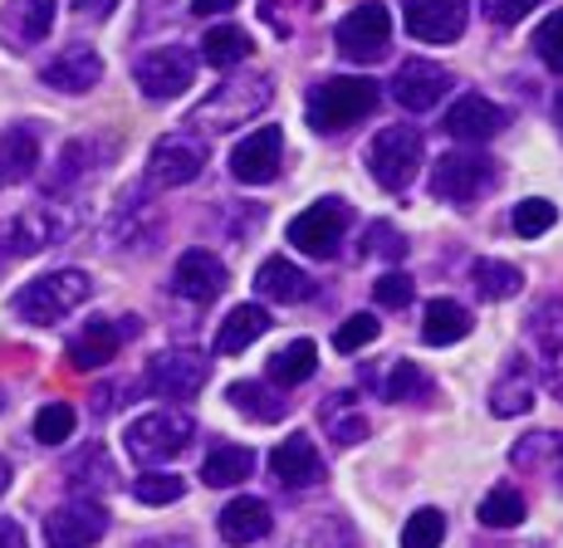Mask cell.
Returning <instances> with one entry per match:
<instances>
[{
	"instance_id": "6da1fadb",
	"label": "cell",
	"mask_w": 563,
	"mask_h": 548,
	"mask_svg": "<svg viewBox=\"0 0 563 548\" xmlns=\"http://www.w3.org/2000/svg\"><path fill=\"white\" fill-rule=\"evenodd\" d=\"M79 225H84V206L59 201V197H45L40 206L0 221V260H25V255H40V250H49V245L69 241Z\"/></svg>"
},
{
	"instance_id": "7a4b0ae2",
	"label": "cell",
	"mask_w": 563,
	"mask_h": 548,
	"mask_svg": "<svg viewBox=\"0 0 563 548\" xmlns=\"http://www.w3.org/2000/svg\"><path fill=\"white\" fill-rule=\"evenodd\" d=\"M89 294H93V279L84 270H49V275L30 279V284L10 299V309H15V318H25V324L49 328V324H59V318H69L79 304H89Z\"/></svg>"
},
{
	"instance_id": "3957f363",
	"label": "cell",
	"mask_w": 563,
	"mask_h": 548,
	"mask_svg": "<svg viewBox=\"0 0 563 548\" xmlns=\"http://www.w3.org/2000/svg\"><path fill=\"white\" fill-rule=\"evenodd\" d=\"M377 109V83L373 79H323L309 93V123L313 133H349Z\"/></svg>"
},
{
	"instance_id": "277c9868",
	"label": "cell",
	"mask_w": 563,
	"mask_h": 548,
	"mask_svg": "<svg viewBox=\"0 0 563 548\" xmlns=\"http://www.w3.org/2000/svg\"><path fill=\"white\" fill-rule=\"evenodd\" d=\"M421 163H427V143H421V133L411 123L383 127V133L373 137V147H367V171H373V181L387 191L411 187Z\"/></svg>"
},
{
	"instance_id": "5b68a950",
	"label": "cell",
	"mask_w": 563,
	"mask_h": 548,
	"mask_svg": "<svg viewBox=\"0 0 563 548\" xmlns=\"http://www.w3.org/2000/svg\"><path fill=\"white\" fill-rule=\"evenodd\" d=\"M191 436H197V422H191L187 412H172V406H162V412H143L133 426H128V456L143 460V466H162V460L181 456V450L191 446Z\"/></svg>"
},
{
	"instance_id": "8992f818",
	"label": "cell",
	"mask_w": 563,
	"mask_h": 548,
	"mask_svg": "<svg viewBox=\"0 0 563 548\" xmlns=\"http://www.w3.org/2000/svg\"><path fill=\"white\" fill-rule=\"evenodd\" d=\"M353 225V206L339 197H323L313 201L309 211H299L295 221H289V245H295L299 255H313V260H333L343 245V235H349Z\"/></svg>"
},
{
	"instance_id": "52a82bcc",
	"label": "cell",
	"mask_w": 563,
	"mask_h": 548,
	"mask_svg": "<svg viewBox=\"0 0 563 548\" xmlns=\"http://www.w3.org/2000/svg\"><path fill=\"white\" fill-rule=\"evenodd\" d=\"M500 181V167L481 153H446L431 167V197L451 201V206H475L485 191Z\"/></svg>"
},
{
	"instance_id": "ba28073f",
	"label": "cell",
	"mask_w": 563,
	"mask_h": 548,
	"mask_svg": "<svg viewBox=\"0 0 563 548\" xmlns=\"http://www.w3.org/2000/svg\"><path fill=\"white\" fill-rule=\"evenodd\" d=\"M269 99H275V83H269L265 74H245V79L221 83V89H216L211 99L191 113V123H197V127H221V133H225V127L251 123V118L265 109Z\"/></svg>"
},
{
	"instance_id": "9c48e42d",
	"label": "cell",
	"mask_w": 563,
	"mask_h": 548,
	"mask_svg": "<svg viewBox=\"0 0 563 548\" xmlns=\"http://www.w3.org/2000/svg\"><path fill=\"white\" fill-rule=\"evenodd\" d=\"M333 45H339V55L353 59V64L383 59L387 45H393V15H387L383 0H363L358 10H349V15L339 20V30H333Z\"/></svg>"
},
{
	"instance_id": "30bf717a",
	"label": "cell",
	"mask_w": 563,
	"mask_h": 548,
	"mask_svg": "<svg viewBox=\"0 0 563 548\" xmlns=\"http://www.w3.org/2000/svg\"><path fill=\"white\" fill-rule=\"evenodd\" d=\"M133 79H137V89H143V99H153V103L181 99V93L197 83V55L181 45H162L133 64Z\"/></svg>"
},
{
	"instance_id": "8fae6325",
	"label": "cell",
	"mask_w": 563,
	"mask_h": 548,
	"mask_svg": "<svg viewBox=\"0 0 563 548\" xmlns=\"http://www.w3.org/2000/svg\"><path fill=\"white\" fill-rule=\"evenodd\" d=\"M206 157L211 153H206V137L197 127L167 133V137H157L153 157H147V181H153V187H187V181L201 177Z\"/></svg>"
},
{
	"instance_id": "7c38bea8",
	"label": "cell",
	"mask_w": 563,
	"mask_h": 548,
	"mask_svg": "<svg viewBox=\"0 0 563 548\" xmlns=\"http://www.w3.org/2000/svg\"><path fill=\"white\" fill-rule=\"evenodd\" d=\"M206 378H211V362H206L197 348H172L147 362L143 387L153 396H167V402H187V396H197L206 387Z\"/></svg>"
},
{
	"instance_id": "4fadbf2b",
	"label": "cell",
	"mask_w": 563,
	"mask_h": 548,
	"mask_svg": "<svg viewBox=\"0 0 563 548\" xmlns=\"http://www.w3.org/2000/svg\"><path fill=\"white\" fill-rule=\"evenodd\" d=\"M108 534V510L99 500L74 494L69 504H59L54 514H45V544L49 548H93Z\"/></svg>"
},
{
	"instance_id": "5bb4252c",
	"label": "cell",
	"mask_w": 563,
	"mask_h": 548,
	"mask_svg": "<svg viewBox=\"0 0 563 548\" xmlns=\"http://www.w3.org/2000/svg\"><path fill=\"white\" fill-rule=\"evenodd\" d=\"M451 89H456V74L437 59H407L393 79V99L402 103L407 113H431Z\"/></svg>"
},
{
	"instance_id": "9a60e30c",
	"label": "cell",
	"mask_w": 563,
	"mask_h": 548,
	"mask_svg": "<svg viewBox=\"0 0 563 548\" xmlns=\"http://www.w3.org/2000/svg\"><path fill=\"white\" fill-rule=\"evenodd\" d=\"M279 163H285V133L275 123L255 127L251 137H241L231 153V177L245 181V187H265V181L279 177Z\"/></svg>"
},
{
	"instance_id": "2e32d148",
	"label": "cell",
	"mask_w": 563,
	"mask_h": 548,
	"mask_svg": "<svg viewBox=\"0 0 563 548\" xmlns=\"http://www.w3.org/2000/svg\"><path fill=\"white\" fill-rule=\"evenodd\" d=\"M269 480H275L279 490H313V485H323V456H319V446H313L309 436H289V440H279L275 450H269Z\"/></svg>"
},
{
	"instance_id": "e0dca14e",
	"label": "cell",
	"mask_w": 563,
	"mask_h": 548,
	"mask_svg": "<svg viewBox=\"0 0 563 548\" xmlns=\"http://www.w3.org/2000/svg\"><path fill=\"white\" fill-rule=\"evenodd\" d=\"M54 15H59L54 0H5L0 5V45L25 55L54 30Z\"/></svg>"
},
{
	"instance_id": "ac0fdd59",
	"label": "cell",
	"mask_w": 563,
	"mask_h": 548,
	"mask_svg": "<svg viewBox=\"0 0 563 548\" xmlns=\"http://www.w3.org/2000/svg\"><path fill=\"white\" fill-rule=\"evenodd\" d=\"M465 25H471L465 0H407V30L421 45H451L465 35Z\"/></svg>"
},
{
	"instance_id": "d6986e66",
	"label": "cell",
	"mask_w": 563,
	"mask_h": 548,
	"mask_svg": "<svg viewBox=\"0 0 563 548\" xmlns=\"http://www.w3.org/2000/svg\"><path fill=\"white\" fill-rule=\"evenodd\" d=\"M108 157H113V143H103V137H74V143H64L59 163H54L45 181V197H59V191H74L79 181L99 177L108 167Z\"/></svg>"
},
{
	"instance_id": "ffe728a7",
	"label": "cell",
	"mask_w": 563,
	"mask_h": 548,
	"mask_svg": "<svg viewBox=\"0 0 563 548\" xmlns=\"http://www.w3.org/2000/svg\"><path fill=\"white\" fill-rule=\"evenodd\" d=\"M225 284H231V275H225V265L216 260L211 250H181L177 270H172V294L191 299V304H211V299H221Z\"/></svg>"
},
{
	"instance_id": "44dd1931",
	"label": "cell",
	"mask_w": 563,
	"mask_h": 548,
	"mask_svg": "<svg viewBox=\"0 0 563 548\" xmlns=\"http://www.w3.org/2000/svg\"><path fill=\"white\" fill-rule=\"evenodd\" d=\"M128 333H133V324H113V318H89V324H84V328L69 338L64 358H69V368L93 372V368H103V362H113V358H118V348H123Z\"/></svg>"
},
{
	"instance_id": "7402d4cb",
	"label": "cell",
	"mask_w": 563,
	"mask_h": 548,
	"mask_svg": "<svg viewBox=\"0 0 563 548\" xmlns=\"http://www.w3.org/2000/svg\"><path fill=\"white\" fill-rule=\"evenodd\" d=\"M505 123H510L505 109L490 103L485 93H461L446 113V133L456 137V143H490V137L505 133Z\"/></svg>"
},
{
	"instance_id": "603a6c76",
	"label": "cell",
	"mask_w": 563,
	"mask_h": 548,
	"mask_svg": "<svg viewBox=\"0 0 563 548\" xmlns=\"http://www.w3.org/2000/svg\"><path fill=\"white\" fill-rule=\"evenodd\" d=\"M40 79H45L54 93H89V89H99L103 83V59H99V49L93 45H69L64 55H54L45 64Z\"/></svg>"
},
{
	"instance_id": "cb8c5ba5",
	"label": "cell",
	"mask_w": 563,
	"mask_h": 548,
	"mask_svg": "<svg viewBox=\"0 0 563 548\" xmlns=\"http://www.w3.org/2000/svg\"><path fill=\"white\" fill-rule=\"evenodd\" d=\"M269 529H275V519H269V504L255 500V494H241V500H231L221 514H216V534H221V544H231V548L260 544Z\"/></svg>"
},
{
	"instance_id": "d4e9b609",
	"label": "cell",
	"mask_w": 563,
	"mask_h": 548,
	"mask_svg": "<svg viewBox=\"0 0 563 548\" xmlns=\"http://www.w3.org/2000/svg\"><path fill=\"white\" fill-rule=\"evenodd\" d=\"M534 392H539L534 362H529V358H510V362H505V372L490 387V412L495 416H525L529 406H534Z\"/></svg>"
},
{
	"instance_id": "484cf974",
	"label": "cell",
	"mask_w": 563,
	"mask_h": 548,
	"mask_svg": "<svg viewBox=\"0 0 563 548\" xmlns=\"http://www.w3.org/2000/svg\"><path fill=\"white\" fill-rule=\"evenodd\" d=\"M255 289H260V299H275V304H299V299H313V279L299 270L295 260H285V255H269V260L260 265Z\"/></svg>"
},
{
	"instance_id": "4316f807",
	"label": "cell",
	"mask_w": 563,
	"mask_h": 548,
	"mask_svg": "<svg viewBox=\"0 0 563 548\" xmlns=\"http://www.w3.org/2000/svg\"><path fill=\"white\" fill-rule=\"evenodd\" d=\"M64 476H69V490L84 494V500H99V494H108L118 485V470H113V460H108V450L99 446V440L84 446L79 456L64 466Z\"/></svg>"
},
{
	"instance_id": "83f0119b",
	"label": "cell",
	"mask_w": 563,
	"mask_h": 548,
	"mask_svg": "<svg viewBox=\"0 0 563 548\" xmlns=\"http://www.w3.org/2000/svg\"><path fill=\"white\" fill-rule=\"evenodd\" d=\"M260 333H269V314L260 304H235L231 314L221 318V333H216V358H235L245 353Z\"/></svg>"
},
{
	"instance_id": "f1b7e54d",
	"label": "cell",
	"mask_w": 563,
	"mask_h": 548,
	"mask_svg": "<svg viewBox=\"0 0 563 548\" xmlns=\"http://www.w3.org/2000/svg\"><path fill=\"white\" fill-rule=\"evenodd\" d=\"M40 167V137L35 127H10L5 137H0V191L15 187V181L35 177Z\"/></svg>"
},
{
	"instance_id": "f546056e",
	"label": "cell",
	"mask_w": 563,
	"mask_h": 548,
	"mask_svg": "<svg viewBox=\"0 0 563 548\" xmlns=\"http://www.w3.org/2000/svg\"><path fill=\"white\" fill-rule=\"evenodd\" d=\"M255 476V450L251 446H231V440H221V446H211V456H206L201 466V480L211 490H231L241 485V480Z\"/></svg>"
},
{
	"instance_id": "4dcf8cb0",
	"label": "cell",
	"mask_w": 563,
	"mask_h": 548,
	"mask_svg": "<svg viewBox=\"0 0 563 548\" xmlns=\"http://www.w3.org/2000/svg\"><path fill=\"white\" fill-rule=\"evenodd\" d=\"M319 422H323V432H329L333 446H358L367 436V416L358 412V396L353 392H333L329 402L319 406Z\"/></svg>"
},
{
	"instance_id": "1f68e13d",
	"label": "cell",
	"mask_w": 563,
	"mask_h": 548,
	"mask_svg": "<svg viewBox=\"0 0 563 548\" xmlns=\"http://www.w3.org/2000/svg\"><path fill=\"white\" fill-rule=\"evenodd\" d=\"M251 55H255V45L241 25H216L201 35V59L211 69H235V64H245Z\"/></svg>"
},
{
	"instance_id": "d6a6232c",
	"label": "cell",
	"mask_w": 563,
	"mask_h": 548,
	"mask_svg": "<svg viewBox=\"0 0 563 548\" xmlns=\"http://www.w3.org/2000/svg\"><path fill=\"white\" fill-rule=\"evenodd\" d=\"M471 284H475V294L481 299H490V304H500V299H515L519 289H525V275H519V265L510 260H475L471 265Z\"/></svg>"
},
{
	"instance_id": "836d02e7",
	"label": "cell",
	"mask_w": 563,
	"mask_h": 548,
	"mask_svg": "<svg viewBox=\"0 0 563 548\" xmlns=\"http://www.w3.org/2000/svg\"><path fill=\"white\" fill-rule=\"evenodd\" d=\"M471 333V314L456 304V299H431L427 304V318H421V338L431 343V348H446V343H456Z\"/></svg>"
},
{
	"instance_id": "e575fe53",
	"label": "cell",
	"mask_w": 563,
	"mask_h": 548,
	"mask_svg": "<svg viewBox=\"0 0 563 548\" xmlns=\"http://www.w3.org/2000/svg\"><path fill=\"white\" fill-rule=\"evenodd\" d=\"M313 368H319V348H313L309 338H295L285 343V348L269 358V382L275 387H299L313 378Z\"/></svg>"
},
{
	"instance_id": "d590c367",
	"label": "cell",
	"mask_w": 563,
	"mask_h": 548,
	"mask_svg": "<svg viewBox=\"0 0 563 548\" xmlns=\"http://www.w3.org/2000/svg\"><path fill=\"white\" fill-rule=\"evenodd\" d=\"M231 406L241 416H251V422H279V416L289 412L285 406V396H275L269 387H260V382H231Z\"/></svg>"
},
{
	"instance_id": "8d00e7d4",
	"label": "cell",
	"mask_w": 563,
	"mask_h": 548,
	"mask_svg": "<svg viewBox=\"0 0 563 548\" xmlns=\"http://www.w3.org/2000/svg\"><path fill=\"white\" fill-rule=\"evenodd\" d=\"M525 514H529V504H525V494H519L515 485H495L481 500V524L485 529H519Z\"/></svg>"
},
{
	"instance_id": "74e56055",
	"label": "cell",
	"mask_w": 563,
	"mask_h": 548,
	"mask_svg": "<svg viewBox=\"0 0 563 548\" xmlns=\"http://www.w3.org/2000/svg\"><path fill=\"white\" fill-rule=\"evenodd\" d=\"M515 466H534V470H559L563 476V432H539L525 436L515 446Z\"/></svg>"
},
{
	"instance_id": "f35d334b",
	"label": "cell",
	"mask_w": 563,
	"mask_h": 548,
	"mask_svg": "<svg viewBox=\"0 0 563 548\" xmlns=\"http://www.w3.org/2000/svg\"><path fill=\"white\" fill-rule=\"evenodd\" d=\"M515 235L519 241H539L544 231H554V221H559V206L554 201H544V197H529V201H519L515 206Z\"/></svg>"
},
{
	"instance_id": "ab89813d",
	"label": "cell",
	"mask_w": 563,
	"mask_h": 548,
	"mask_svg": "<svg viewBox=\"0 0 563 548\" xmlns=\"http://www.w3.org/2000/svg\"><path fill=\"white\" fill-rule=\"evenodd\" d=\"M441 539H446V514L431 504L402 524V548H441Z\"/></svg>"
},
{
	"instance_id": "60d3db41",
	"label": "cell",
	"mask_w": 563,
	"mask_h": 548,
	"mask_svg": "<svg viewBox=\"0 0 563 548\" xmlns=\"http://www.w3.org/2000/svg\"><path fill=\"white\" fill-rule=\"evenodd\" d=\"M74 406L69 402H49V406H40V416H35V440L40 446H64V440L74 436Z\"/></svg>"
},
{
	"instance_id": "b9f144b4",
	"label": "cell",
	"mask_w": 563,
	"mask_h": 548,
	"mask_svg": "<svg viewBox=\"0 0 563 548\" xmlns=\"http://www.w3.org/2000/svg\"><path fill=\"white\" fill-rule=\"evenodd\" d=\"M289 548H353V529L343 519H313L289 539Z\"/></svg>"
},
{
	"instance_id": "7bdbcfd3",
	"label": "cell",
	"mask_w": 563,
	"mask_h": 548,
	"mask_svg": "<svg viewBox=\"0 0 563 548\" xmlns=\"http://www.w3.org/2000/svg\"><path fill=\"white\" fill-rule=\"evenodd\" d=\"M187 494V485H181V476H167V470H143V476L133 480V500L143 504H172Z\"/></svg>"
},
{
	"instance_id": "ee69618b",
	"label": "cell",
	"mask_w": 563,
	"mask_h": 548,
	"mask_svg": "<svg viewBox=\"0 0 563 548\" xmlns=\"http://www.w3.org/2000/svg\"><path fill=\"white\" fill-rule=\"evenodd\" d=\"M377 318L373 314H353V318H343L339 328H333V348L339 353H358V348H367V343L377 338Z\"/></svg>"
},
{
	"instance_id": "f6af8a7d",
	"label": "cell",
	"mask_w": 563,
	"mask_h": 548,
	"mask_svg": "<svg viewBox=\"0 0 563 548\" xmlns=\"http://www.w3.org/2000/svg\"><path fill=\"white\" fill-rule=\"evenodd\" d=\"M427 387L417 362H393V372L383 378V402H411V396Z\"/></svg>"
},
{
	"instance_id": "bcb514c9",
	"label": "cell",
	"mask_w": 563,
	"mask_h": 548,
	"mask_svg": "<svg viewBox=\"0 0 563 548\" xmlns=\"http://www.w3.org/2000/svg\"><path fill=\"white\" fill-rule=\"evenodd\" d=\"M534 49H539V59H544L549 69L563 74V10H554V15L534 30Z\"/></svg>"
},
{
	"instance_id": "7dc6e473",
	"label": "cell",
	"mask_w": 563,
	"mask_h": 548,
	"mask_svg": "<svg viewBox=\"0 0 563 548\" xmlns=\"http://www.w3.org/2000/svg\"><path fill=\"white\" fill-rule=\"evenodd\" d=\"M411 294H417V284H411L407 275H383V279H373V299L383 309H402L411 304Z\"/></svg>"
},
{
	"instance_id": "c3c4849f",
	"label": "cell",
	"mask_w": 563,
	"mask_h": 548,
	"mask_svg": "<svg viewBox=\"0 0 563 548\" xmlns=\"http://www.w3.org/2000/svg\"><path fill=\"white\" fill-rule=\"evenodd\" d=\"M534 5H544V0H485V20L490 25H519L525 15H534Z\"/></svg>"
},
{
	"instance_id": "681fc988",
	"label": "cell",
	"mask_w": 563,
	"mask_h": 548,
	"mask_svg": "<svg viewBox=\"0 0 563 548\" xmlns=\"http://www.w3.org/2000/svg\"><path fill=\"white\" fill-rule=\"evenodd\" d=\"M367 250L387 255V260H402V255H407V241H402V231H397V225L377 221L373 231H367Z\"/></svg>"
},
{
	"instance_id": "f907efd6",
	"label": "cell",
	"mask_w": 563,
	"mask_h": 548,
	"mask_svg": "<svg viewBox=\"0 0 563 548\" xmlns=\"http://www.w3.org/2000/svg\"><path fill=\"white\" fill-rule=\"evenodd\" d=\"M0 548H30L25 544V529L15 519H0Z\"/></svg>"
},
{
	"instance_id": "816d5d0a",
	"label": "cell",
	"mask_w": 563,
	"mask_h": 548,
	"mask_svg": "<svg viewBox=\"0 0 563 548\" xmlns=\"http://www.w3.org/2000/svg\"><path fill=\"white\" fill-rule=\"evenodd\" d=\"M113 5L118 0H79V15L84 20H103V15H113Z\"/></svg>"
},
{
	"instance_id": "f5cc1de1",
	"label": "cell",
	"mask_w": 563,
	"mask_h": 548,
	"mask_svg": "<svg viewBox=\"0 0 563 548\" xmlns=\"http://www.w3.org/2000/svg\"><path fill=\"white\" fill-rule=\"evenodd\" d=\"M231 5H241V0H191V10H197V15H225Z\"/></svg>"
},
{
	"instance_id": "db71d44e",
	"label": "cell",
	"mask_w": 563,
	"mask_h": 548,
	"mask_svg": "<svg viewBox=\"0 0 563 548\" xmlns=\"http://www.w3.org/2000/svg\"><path fill=\"white\" fill-rule=\"evenodd\" d=\"M113 406H118V387H99V392H93V412H113Z\"/></svg>"
},
{
	"instance_id": "11a10c76",
	"label": "cell",
	"mask_w": 563,
	"mask_h": 548,
	"mask_svg": "<svg viewBox=\"0 0 563 548\" xmlns=\"http://www.w3.org/2000/svg\"><path fill=\"white\" fill-rule=\"evenodd\" d=\"M549 387H554V396H559V402H563V362H559V372H549V378H544Z\"/></svg>"
},
{
	"instance_id": "9f6ffc18",
	"label": "cell",
	"mask_w": 563,
	"mask_h": 548,
	"mask_svg": "<svg viewBox=\"0 0 563 548\" xmlns=\"http://www.w3.org/2000/svg\"><path fill=\"white\" fill-rule=\"evenodd\" d=\"M137 548H187L181 539H147V544H137Z\"/></svg>"
},
{
	"instance_id": "6f0895ef",
	"label": "cell",
	"mask_w": 563,
	"mask_h": 548,
	"mask_svg": "<svg viewBox=\"0 0 563 548\" xmlns=\"http://www.w3.org/2000/svg\"><path fill=\"white\" fill-rule=\"evenodd\" d=\"M5 490H10V460L0 456V494H5Z\"/></svg>"
},
{
	"instance_id": "680465c9",
	"label": "cell",
	"mask_w": 563,
	"mask_h": 548,
	"mask_svg": "<svg viewBox=\"0 0 563 548\" xmlns=\"http://www.w3.org/2000/svg\"><path fill=\"white\" fill-rule=\"evenodd\" d=\"M554 118H559V127H563V93H559V99H554Z\"/></svg>"
},
{
	"instance_id": "91938a15",
	"label": "cell",
	"mask_w": 563,
	"mask_h": 548,
	"mask_svg": "<svg viewBox=\"0 0 563 548\" xmlns=\"http://www.w3.org/2000/svg\"><path fill=\"white\" fill-rule=\"evenodd\" d=\"M0 406H5V396H0Z\"/></svg>"
}]
</instances>
